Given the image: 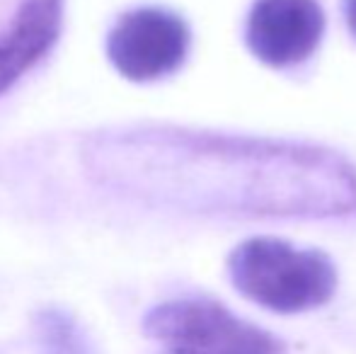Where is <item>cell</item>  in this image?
Instances as JSON below:
<instances>
[{
    "instance_id": "52a82bcc",
    "label": "cell",
    "mask_w": 356,
    "mask_h": 354,
    "mask_svg": "<svg viewBox=\"0 0 356 354\" xmlns=\"http://www.w3.org/2000/svg\"><path fill=\"white\" fill-rule=\"evenodd\" d=\"M34 340L42 354H95L88 332L66 311L47 308L34 318Z\"/></svg>"
},
{
    "instance_id": "277c9868",
    "label": "cell",
    "mask_w": 356,
    "mask_h": 354,
    "mask_svg": "<svg viewBox=\"0 0 356 354\" xmlns=\"http://www.w3.org/2000/svg\"><path fill=\"white\" fill-rule=\"evenodd\" d=\"M189 51L182 17L160 8H138L119 17L107 37V56L124 78L150 83L175 73Z\"/></svg>"
},
{
    "instance_id": "3957f363",
    "label": "cell",
    "mask_w": 356,
    "mask_h": 354,
    "mask_svg": "<svg viewBox=\"0 0 356 354\" xmlns=\"http://www.w3.org/2000/svg\"><path fill=\"white\" fill-rule=\"evenodd\" d=\"M143 332L163 345V354H286L277 335L211 298L160 303L145 313Z\"/></svg>"
},
{
    "instance_id": "6da1fadb",
    "label": "cell",
    "mask_w": 356,
    "mask_h": 354,
    "mask_svg": "<svg viewBox=\"0 0 356 354\" xmlns=\"http://www.w3.org/2000/svg\"><path fill=\"white\" fill-rule=\"evenodd\" d=\"M88 158L109 187L184 211L298 218L356 211V168L308 143L134 129L97 138Z\"/></svg>"
},
{
    "instance_id": "7a4b0ae2",
    "label": "cell",
    "mask_w": 356,
    "mask_h": 354,
    "mask_svg": "<svg viewBox=\"0 0 356 354\" xmlns=\"http://www.w3.org/2000/svg\"><path fill=\"white\" fill-rule=\"evenodd\" d=\"M233 287L277 313H303L332 298L337 269L320 250H300L279 238L245 241L228 257Z\"/></svg>"
},
{
    "instance_id": "8992f818",
    "label": "cell",
    "mask_w": 356,
    "mask_h": 354,
    "mask_svg": "<svg viewBox=\"0 0 356 354\" xmlns=\"http://www.w3.org/2000/svg\"><path fill=\"white\" fill-rule=\"evenodd\" d=\"M63 27V0H22L0 29V95L22 78L54 44Z\"/></svg>"
},
{
    "instance_id": "ba28073f",
    "label": "cell",
    "mask_w": 356,
    "mask_h": 354,
    "mask_svg": "<svg viewBox=\"0 0 356 354\" xmlns=\"http://www.w3.org/2000/svg\"><path fill=\"white\" fill-rule=\"evenodd\" d=\"M344 15H347V24L356 37V0H344Z\"/></svg>"
},
{
    "instance_id": "5b68a950",
    "label": "cell",
    "mask_w": 356,
    "mask_h": 354,
    "mask_svg": "<svg viewBox=\"0 0 356 354\" xmlns=\"http://www.w3.org/2000/svg\"><path fill=\"white\" fill-rule=\"evenodd\" d=\"M325 15L315 0H257L248 17V47L262 63L293 66L318 49Z\"/></svg>"
}]
</instances>
